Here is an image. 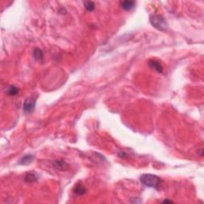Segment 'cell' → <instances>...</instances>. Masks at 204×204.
Returning <instances> with one entry per match:
<instances>
[{"label":"cell","instance_id":"cell-7","mask_svg":"<svg viewBox=\"0 0 204 204\" xmlns=\"http://www.w3.org/2000/svg\"><path fill=\"white\" fill-rule=\"evenodd\" d=\"M34 156L31 155H26V156H23V158L20 159V160L18 161V163L21 165H27L33 161Z\"/></svg>","mask_w":204,"mask_h":204},{"label":"cell","instance_id":"cell-13","mask_svg":"<svg viewBox=\"0 0 204 204\" xmlns=\"http://www.w3.org/2000/svg\"><path fill=\"white\" fill-rule=\"evenodd\" d=\"M118 156H119V157H120V158L125 159V158H127L128 156V155L126 152H120L118 153Z\"/></svg>","mask_w":204,"mask_h":204},{"label":"cell","instance_id":"cell-12","mask_svg":"<svg viewBox=\"0 0 204 204\" xmlns=\"http://www.w3.org/2000/svg\"><path fill=\"white\" fill-rule=\"evenodd\" d=\"M84 6L87 11H89V12H92L95 9V4L93 2H89V1L85 2Z\"/></svg>","mask_w":204,"mask_h":204},{"label":"cell","instance_id":"cell-11","mask_svg":"<svg viewBox=\"0 0 204 204\" xmlns=\"http://www.w3.org/2000/svg\"><path fill=\"white\" fill-rule=\"evenodd\" d=\"M18 92H19V89H18V87L15 86V85H10V86L7 89V94L10 95V96H15V95L18 94Z\"/></svg>","mask_w":204,"mask_h":204},{"label":"cell","instance_id":"cell-5","mask_svg":"<svg viewBox=\"0 0 204 204\" xmlns=\"http://www.w3.org/2000/svg\"><path fill=\"white\" fill-rule=\"evenodd\" d=\"M148 66H149L152 69H153L154 70H156L157 73H160V74H161L163 70V66H162V65H161L159 61H155V60H150V61H148Z\"/></svg>","mask_w":204,"mask_h":204},{"label":"cell","instance_id":"cell-8","mask_svg":"<svg viewBox=\"0 0 204 204\" xmlns=\"http://www.w3.org/2000/svg\"><path fill=\"white\" fill-rule=\"evenodd\" d=\"M34 58L37 60V61H42L43 60V52L41 49L35 48L33 51Z\"/></svg>","mask_w":204,"mask_h":204},{"label":"cell","instance_id":"cell-10","mask_svg":"<svg viewBox=\"0 0 204 204\" xmlns=\"http://www.w3.org/2000/svg\"><path fill=\"white\" fill-rule=\"evenodd\" d=\"M38 180V176L34 172H30V173L26 174L25 177V181L28 182V183H34Z\"/></svg>","mask_w":204,"mask_h":204},{"label":"cell","instance_id":"cell-3","mask_svg":"<svg viewBox=\"0 0 204 204\" xmlns=\"http://www.w3.org/2000/svg\"><path fill=\"white\" fill-rule=\"evenodd\" d=\"M36 105V100L33 97H27L23 104V111L26 113H31L33 112Z\"/></svg>","mask_w":204,"mask_h":204},{"label":"cell","instance_id":"cell-1","mask_svg":"<svg viewBox=\"0 0 204 204\" xmlns=\"http://www.w3.org/2000/svg\"><path fill=\"white\" fill-rule=\"evenodd\" d=\"M140 180L146 187L155 189H158L161 184V179L160 177L152 174H144L140 176Z\"/></svg>","mask_w":204,"mask_h":204},{"label":"cell","instance_id":"cell-9","mask_svg":"<svg viewBox=\"0 0 204 204\" xmlns=\"http://www.w3.org/2000/svg\"><path fill=\"white\" fill-rule=\"evenodd\" d=\"M74 194L77 195H82L85 194L86 189H85V187L83 185H80V184H78V185H76V186L74 187Z\"/></svg>","mask_w":204,"mask_h":204},{"label":"cell","instance_id":"cell-4","mask_svg":"<svg viewBox=\"0 0 204 204\" xmlns=\"http://www.w3.org/2000/svg\"><path fill=\"white\" fill-rule=\"evenodd\" d=\"M53 168L58 171H65L68 168V164L63 160H55L53 163Z\"/></svg>","mask_w":204,"mask_h":204},{"label":"cell","instance_id":"cell-6","mask_svg":"<svg viewBox=\"0 0 204 204\" xmlns=\"http://www.w3.org/2000/svg\"><path fill=\"white\" fill-rule=\"evenodd\" d=\"M120 6H121V7L125 10L130 11V10H132L135 7L136 2L130 1V0H125V1H123V2L120 3Z\"/></svg>","mask_w":204,"mask_h":204},{"label":"cell","instance_id":"cell-2","mask_svg":"<svg viewBox=\"0 0 204 204\" xmlns=\"http://www.w3.org/2000/svg\"><path fill=\"white\" fill-rule=\"evenodd\" d=\"M151 24L159 31H166L168 29V23L162 15H152L150 17Z\"/></svg>","mask_w":204,"mask_h":204},{"label":"cell","instance_id":"cell-14","mask_svg":"<svg viewBox=\"0 0 204 204\" xmlns=\"http://www.w3.org/2000/svg\"><path fill=\"white\" fill-rule=\"evenodd\" d=\"M163 203H171V201H169V200H164Z\"/></svg>","mask_w":204,"mask_h":204}]
</instances>
